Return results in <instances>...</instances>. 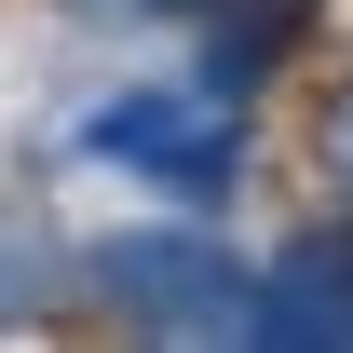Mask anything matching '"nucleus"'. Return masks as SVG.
<instances>
[{"label": "nucleus", "instance_id": "6", "mask_svg": "<svg viewBox=\"0 0 353 353\" xmlns=\"http://www.w3.org/2000/svg\"><path fill=\"white\" fill-rule=\"evenodd\" d=\"M163 14H190V0H163Z\"/></svg>", "mask_w": 353, "mask_h": 353}, {"label": "nucleus", "instance_id": "5", "mask_svg": "<svg viewBox=\"0 0 353 353\" xmlns=\"http://www.w3.org/2000/svg\"><path fill=\"white\" fill-rule=\"evenodd\" d=\"M259 14H299V0H259Z\"/></svg>", "mask_w": 353, "mask_h": 353}, {"label": "nucleus", "instance_id": "4", "mask_svg": "<svg viewBox=\"0 0 353 353\" xmlns=\"http://www.w3.org/2000/svg\"><path fill=\"white\" fill-rule=\"evenodd\" d=\"M326 190H340V204H353V82L326 95Z\"/></svg>", "mask_w": 353, "mask_h": 353}, {"label": "nucleus", "instance_id": "1", "mask_svg": "<svg viewBox=\"0 0 353 353\" xmlns=\"http://www.w3.org/2000/svg\"><path fill=\"white\" fill-rule=\"evenodd\" d=\"M95 285H109L150 340H259V272H231L204 231H136V245H109Z\"/></svg>", "mask_w": 353, "mask_h": 353}, {"label": "nucleus", "instance_id": "2", "mask_svg": "<svg viewBox=\"0 0 353 353\" xmlns=\"http://www.w3.org/2000/svg\"><path fill=\"white\" fill-rule=\"evenodd\" d=\"M95 150L163 190H218L245 163V123H231V95H123V109H95Z\"/></svg>", "mask_w": 353, "mask_h": 353}, {"label": "nucleus", "instance_id": "3", "mask_svg": "<svg viewBox=\"0 0 353 353\" xmlns=\"http://www.w3.org/2000/svg\"><path fill=\"white\" fill-rule=\"evenodd\" d=\"M259 340H353V231H326L285 272H259Z\"/></svg>", "mask_w": 353, "mask_h": 353}]
</instances>
